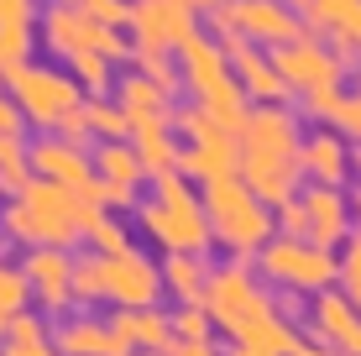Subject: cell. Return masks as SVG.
<instances>
[{
  "label": "cell",
  "mask_w": 361,
  "mask_h": 356,
  "mask_svg": "<svg viewBox=\"0 0 361 356\" xmlns=\"http://www.w3.org/2000/svg\"><path fill=\"white\" fill-rule=\"evenodd\" d=\"M99 215L105 210H99L90 194H73V189L32 178L16 200L0 204V236H6L11 247H27V252H37V247L73 252L79 241H90Z\"/></svg>",
  "instance_id": "obj_1"
},
{
  "label": "cell",
  "mask_w": 361,
  "mask_h": 356,
  "mask_svg": "<svg viewBox=\"0 0 361 356\" xmlns=\"http://www.w3.org/2000/svg\"><path fill=\"white\" fill-rule=\"evenodd\" d=\"M136 226L152 247L163 252H204L209 241V215L204 204L194 200V189L183 183L178 173H163L152 189V200L136 204Z\"/></svg>",
  "instance_id": "obj_2"
},
{
  "label": "cell",
  "mask_w": 361,
  "mask_h": 356,
  "mask_svg": "<svg viewBox=\"0 0 361 356\" xmlns=\"http://www.w3.org/2000/svg\"><path fill=\"white\" fill-rule=\"evenodd\" d=\"M241 168L252 178V189L262 200H283L293 178V126L283 110H257V116L241 121Z\"/></svg>",
  "instance_id": "obj_3"
},
{
  "label": "cell",
  "mask_w": 361,
  "mask_h": 356,
  "mask_svg": "<svg viewBox=\"0 0 361 356\" xmlns=\"http://www.w3.org/2000/svg\"><path fill=\"white\" fill-rule=\"evenodd\" d=\"M6 94L21 105L27 126H37L42 137H53L73 110L90 100V94L79 90V79H73L68 68H53V63H27V68H16V73L6 79Z\"/></svg>",
  "instance_id": "obj_4"
},
{
  "label": "cell",
  "mask_w": 361,
  "mask_h": 356,
  "mask_svg": "<svg viewBox=\"0 0 361 356\" xmlns=\"http://www.w3.org/2000/svg\"><path fill=\"white\" fill-rule=\"evenodd\" d=\"M37 37H42V47L63 68L73 58H84V53H105L110 63H131V37L90 21L79 6H53V0H47V11L37 16Z\"/></svg>",
  "instance_id": "obj_5"
},
{
  "label": "cell",
  "mask_w": 361,
  "mask_h": 356,
  "mask_svg": "<svg viewBox=\"0 0 361 356\" xmlns=\"http://www.w3.org/2000/svg\"><path fill=\"white\" fill-rule=\"evenodd\" d=\"M204 309L215 325H226L231 336H241V346H278V325H272V314L262 309V299H257V288L246 283V273H235V267H220L215 278H209L204 288Z\"/></svg>",
  "instance_id": "obj_6"
},
{
  "label": "cell",
  "mask_w": 361,
  "mask_h": 356,
  "mask_svg": "<svg viewBox=\"0 0 361 356\" xmlns=\"http://www.w3.org/2000/svg\"><path fill=\"white\" fill-rule=\"evenodd\" d=\"M204 215H209L215 241H220V247H231V252H252L257 241L267 236L262 204H257L252 189H246V183H235V178L204 183Z\"/></svg>",
  "instance_id": "obj_7"
},
{
  "label": "cell",
  "mask_w": 361,
  "mask_h": 356,
  "mask_svg": "<svg viewBox=\"0 0 361 356\" xmlns=\"http://www.w3.org/2000/svg\"><path fill=\"white\" fill-rule=\"evenodd\" d=\"M194 32L189 0H131V47L142 53H178Z\"/></svg>",
  "instance_id": "obj_8"
},
{
  "label": "cell",
  "mask_w": 361,
  "mask_h": 356,
  "mask_svg": "<svg viewBox=\"0 0 361 356\" xmlns=\"http://www.w3.org/2000/svg\"><path fill=\"white\" fill-rule=\"evenodd\" d=\"M99 288L116 309H152L157 293H163V273L147 262L142 252L126 257H99Z\"/></svg>",
  "instance_id": "obj_9"
},
{
  "label": "cell",
  "mask_w": 361,
  "mask_h": 356,
  "mask_svg": "<svg viewBox=\"0 0 361 356\" xmlns=\"http://www.w3.org/2000/svg\"><path fill=\"white\" fill-rule=\"evenodd\" d=\"M27 157H32V173L42 183H58V189H73V194L94 189V152L90 147L63 142V137H37V142H27Z\"/></svg>",
  "instance_id": "obj_10"
},
{
  "label": "cell",
  "mask_w": 361,
  "mask_h": 356,
  "mask_svg": "<svg viewBox=\"0 0 361 356\" xmlns=\"http://www.w3.org/2000/svg\"><path fill=\"white\" fill-rule=\"evenodd\" d=\"M21 267H27V278H32V304L42 314H63L73 304V252L37 247V252L21 257Z\"/></svg>",
  "instance_id": "obj_11"
},
{
  "label": "cell",
  "mask_w": 361,
  "mask_h": 356,
  "mask_svg": "<svg viewBox=\"0 0 361 356\" xmlns=\"http://www.w3.org/2000/svg\"><path fill=\"white\" fill-rule=\"evenodd\" d=\"M53 346L63 356H131L126 336H121L110 320H94V314H73V320L58 325Z\"/></svg>",
  "instance_id": "obj_12"
},
{
  "label": "cell",
  "mask_w": 361,
  "mask_h": 356,
  "mask_svg": "<svg viewBox=\"0 0 361 356\" xmlns=\"http://www.w3.org/2000/svg\"><path fill=\"white\" fill-rule=\"evenodd\" d=\"M131 147H136V157H142V168L152 178L173 173V168H178V152H183V147L173 142V121H163V116L131 121Z\"/></svg>",
  "instance_id": "obj_13"
},
{
  "label": "cell",
  "mask_w": 361,
  "mask_h": 356,
  "mask_svg": "<svg viewBox=\"0 0 361 356\" xmlns=\"http://www.w3.org/2000/svg\"><path fill=\"white\" fill-rule=\"evenodd\" d=\"M110 94H116V105L126 110L131 121H147V116H163V121H173V94H168L157 79L136 73V68H126V73H121Z\"/></svg>",
  "instance_id": "obj_14"
},
{
  "label": "cell",
  "mask_w": 361,
  "mask_h": 356,
  "mask_svg": "<svg viewBox=\"0 0 361 356\" xmlns=\"http://www.w3.org/2000/svg\"><path fill=\"white\" fill-rule=\"evenodd\" d=\"M235 27L241 37H257V42H293V11H283L278 0H235Z\"/></svg>",
  "instance_id": "obj_15"
},
{
  "label": "cell",
  "mask_w": 361,
  "mask_h": 356,
  "mask_svg": "<svg viewBox=\"0 0 361 356\" xmlns=\"http://www.w3.org/2000/svg\"><path fill=\"white\" fill-rule=\"evenodd\" d=\"M110 325L126 336L131 351L163 356L173 346V320H168V314H157V304H152V309H116V314H110Z\"/></svg>",
  "instance_id": "obj_16"
},
{
  "label": "cell",
  "mask_w": 361,
  "mask_h": 356,
  "mask_svg": "<svg viewBox=\"0 0 361 356\" xmlns=\"http://www.w3.org/2000/svg\"><path fill=\"white\" fill-rule=\"evenodd\" d=\"M262 267H267V278H278V283H298V288L325 283V278H330V262L319 252H304V247H267Z\"/></svg>",
  "instance_id": "obj_17"
},
{
  "label": "cell",
  "mask_w": 361,
  "mask_h": 356,
  "mask_svg": "<svg viewBox=\"0 0 361 356\" xmlns=\"http://www.w3.org/2000/svg\"><path fill=\"white\" fill-rule=\"evenodd\" d=\"M278 73H283L288 84H298V90L319 94V90L335 79V63L319 53V47H309V42H288V47L278 53Z\"/></svg>",
  "instance_id": "obj_18"
},
{
  "label": "cell",
  "mask_w": 361,
  "mask_h": 356,
  "mask_svg": "<svg viewBox=\"0 0 361 356\" xmlns=\"http://www.w3.org/2000/svg\"><path fill=\"white\" fill-rule=\"evenodd\" d=\"M157 273H163V288H168L178 304H204L209 273H204V262H199V252H168Z\"/></svg>",
  "instance_id": "obj_19"
},
{
  "label": "cell",
  "mask_w": 361,
  "mask_h": 356,
  "mask_svg": "<svg viewBox=\"0 0 361 356\" xmlns=\"http://www.w3.org/2000/svg\"><path fill=\"white\" fill-rule=\"evenodd\" d=\"M293 6L304 11V16L314 21L319 32L341 37V42L361 37V0H293Z\"/></svg>",
  "instance_id": "obj_20"
},
{
  "label": "cell",
  "mask_w": 361,
  "mask_h": 356,
  "mask_svg": "<svg viewBox=\"0 0 361 356\" xmlns=\"http://www.w3.org/2000/svg\"><path fill=\"white\" fill-rule=\"evenodd\" d=\"M94 178L136 189V183L147 178V168H142V157H136L131 142H94Z\"/></svg>",
  "instance_id": "obj_21"
},
{
  "label": "cell",
  "mask_w": 361,
  "mask_h": 356,
  "mask_svg": "<svg viewBox=\"0 0 361 356\" xmlns=\"http://www.w3.org/2000/svg\"><path fill=\"white\" fill-rule=\"evenodd\" d=\"M84 121H90V142H131V116L116 105V94H90Z\"/></svg>",
  "instance_id": "obj_22"
},
{
  "label": "cell",
  "mask_w": 361,
  "mask_h": 356,
  "mask_svg": "<svg viewBox=\"0 0 361 356\" xmlns=\"http://www.w3.org/2000/svg\"><path fill=\"white\" fill-rule=\"evenodd\" d=\"M37 21H11V27H0V73H16V68H27V63H37Z\"/></svg>",
  "instance_id": "obj_23"
},
{
  "label": "cell",
  "mask_w": 361,
  "mask_h": 356,
  "mask_svg": "<svg viewBox=\"0 0 361 356\" xmlns=\"http://www.w3.org/2000/svg\"><path fill=\"white\" fill-rule=\"evenodd\" d=\"M27 304H32V278H27V267L0 257V314H6V320H16V314H27Z\"/></svg>",
  "instance_id": "obj_24"
},
{
  "label": "cell",
  "mask_w": 361,
  "mask_h": 356,
  "mask_svg": "<svg viewBox=\"0 0 361 356\" xmlns=\"http://www.w3.org/2000/svg\"><path fill=\"white\" fill-rule=\"evenodd\" d=\"M37 173H32V157H27V142H11L0 147V200H16Z\"/></svg>",
  "instance_id": "obj_25"
},
{
  "label": "cell",
  "mask_w": 361,
  "mask_h": 356,
  "mask_svg": "<svg viewBox=\"0 0 361 356\" xmlns=\"http://www.w3.org/2000/svg\"><path fill=\"white\" fill-rule=\"evenodd\" d=\"M90 252H94V257H126V252H131V231L121 226V220L99 215L94 231H90Z\"/></svg>",
  "instance_id": "obj_26"
},
{
  "label": "cell",
  "mask_w": 361,
  "mask_h": 356,
  "mask_svg": "<svg viewBox=\"0 0 361 356\" xmlns=\"http://www.w3.org/2000/svg\"><path fill=\"white\" fill-rule=\"evenodd\" d=\"M304 220L314 226V236H319V241L341 236V200H335V194H309V210H304Z\"/></svg>",
  "instance_id": "obj_27"
},
{
  "label": "cell",
  "mask_w": 361,
  "mask_h": 356,
  "mask_svg": "<svg viewBox=\"0 0 361 356\" xmlns=\"http://www.w3.org/2000/svg\"><path fill=\"white\" fill-rule=\"evenodd\" d=\"M105 288H99V257H73V304H99Z\"/></svg>",
  "instance_id": "obj_28"
},
{
  "label": "cell",
  "mask_w": 361,
  "mask_h": 356,
  "mask_svg": "<svg viewBox=\"0 0 361 356\" xmlns=\"http://www.w3.org/2000/svg\"><path fill=\"white\" fill-rule=\"evenodd\" d=\"M79 11L110 32H131V0H79Z\"/></svg>",
  "instance_id": "obj_29"
},
{
  "label": "cell",
  "mask_w": 361,
  "mask_h": 356,
  "mask_svg": "<svg viewBox=\"0 0 361 356\" xmlns=\"http://www.w3.org/2000/svg\"><path fill=\"white\" fill-rule=\"evenodd\" d=\"M204 336H209V309H204V304H183V309L173 314V340L204 346Z\"/></svg>",
  "instance_id": "obj_30"
},
{
  "label": "cell",
  "mask_w": 361,
  "mask_h": 356,
  "mask_svg": "<svg viewBox=\"0 0 361 356\" xmlns=\"http://www.w3.org/2000/svg\"><path fill=\"white\" fill-rule=\"evenodd\" d=\"M319 320H325V330L335 340H345L351 351H361V325L351 320V309H341V304H319Z\"/></svg>",
  "instance_id": "obj_31"
},
{
  "label": "cell",
  "mask_w": 361,
  "mask_h": 356,
  "mask_svg": "<svg viewBox=\"0 0 361 356\" xmlns=\"http://www.w3.org/2000/svg\"><path fill=\"white\" fill-rule=\"evenodd\" d=\"M21 137H27V116H21V105L0 90V147H11V142H21Z\"/></svg>",
  "instance_id": "obj_32"
},
{
  "label": "cell",
  "mask_w": 361,
  "mask_h": 356,
  "mask_svg": "<svg viewBox=\"0 0 361 356\" xmlns=\"http://www.w3.org/2000/svg\"><path fill=\"white\" fill-rule=\"evenodd\" d=\"M90 200L99 204V210H131V204H136V189H121V183H105V178H94Z\"/></svg>",
  "instance_id": "obj_33"
},
{
  "label": "cell",
  "mask_w": 361,
  "mask_h": 356,
  "mask_svg": "<svg viewBox=\"0 0 361 356\" xmlns=\"http://www.w3.org/2000/svg\"><path fill=\"white\" fill-rule=\"evenodd\" d=\"M309 168H314L319 178H335V173H341V147H335V142H314V147H309Z\"/></svg>",
  "instance_id": "obj_34"
},
{
  "label": "cell",
  "mask_w": 361,
  "mask_h": 356,
  "mask_svg": "<svg viewBox=\"0 0 361 356\" xmlns=\"http://www.w3.org/2000/svg\"><path fill=\"white\" fill-rule=\"evenodd\" d=\"M42 11H37V0H0V27H11V21H37Z\"/></svg>",
  "instance_id": "obj_35"
},
{
  "label": "cell",
  "mask_w": 361,
  "mask_h": 356,
  "mask_svg": "<svg viewBox=\"0 0 361 356\" xmlns=\"http://www.w3.org/2000/svg\"><path fill=\"white\" fill-rule=\"evenodd\" d=\"M163 356H215V351H209V346H189V340H173Z\"/></svg>",
  "instance_id": "obj_36"
},
{
  "label": "cell",
  "mask_w": 361,
  "mask_h": 356,
  "mask_svg": "<svg viewBox=\"0 0 361 356\" xmlns=\"http://www.w3.org/2000/svg\"><path fill=\"white\" fill-rule=\"evenodd\" d=\"M189 6H194V11H215L220 0H189Z\"/></svg>",
  "instance_id": "obj_37"
},
{
  "label": "cell",
  "mask_w": 361,
  "mask_h": 356,
  "mask_svg": "<svg viewBox=\"0 0 361 356\" xmlns=\"http://www.w3.org/2000/svg\"><path fill=\"white\" fill-rule=\"evenodd\" d=\"M53 6H79V0H53Z\"/></svg>",
  "instance_id": "obj_38"
},
{
  "label": "cell",
  "mask_w": 361,
  "mask_h": 356,
  "mask_svg": "<svg viewBox=\"0 0 361 356\" xmlns=\"http://www.w3.org/2000/svg\"><path fill=\"white\" fill-rule=\"evenodd\" d=\"M0 340H6V314H0Z\"/></svg>",
  "instance_id": "obj_39"
},
{
  "label": "cell",
  "mask_w": 361,
  "mask_h": 356,
  "mask_svg": "<svg viewBox=\"0 0 361 356\" xmlns=\"http://www.w3.org/2000/svg\"><path fill=\"white\" fill-rule=\"evenodd\" d=\"M0 356H6V351H0Z\"/></svg>",
  "instance_id": "obj_40"
}]
</instances>
